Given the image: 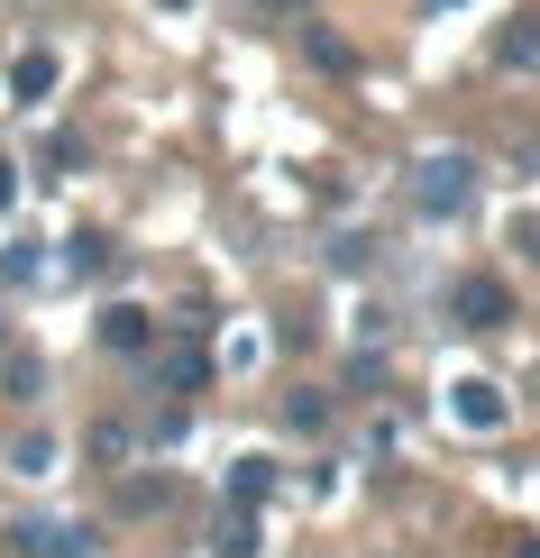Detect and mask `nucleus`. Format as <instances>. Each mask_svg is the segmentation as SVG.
Returning <instances> with one entry per match:
<instances>
[{
	"label": "nucleus",
	"mask_w": 540,
	"mask_h": 558,
	"mask_svg": "<svg viewBox=\"0 0 540 558\" xmlns=\"http://www.w3.org/2000/svg\"><path fill=\"white\" fill-rule=\"evenodd\" d=\"M513 239H523V247H531V257H540V220H523V229H513Z\"/></svg>",
	"instance_id": "nucleus-18"
},
{
	"label": "nucleus",
	"mask_w": 540,
	"mask_h": 558,
	"mask_svg": "<svg viewBox=\"0 0 540 558\" xmlns=\"http://www.w3.org/2000/svg\"><path fill=\"white\" fill-rule=\"evenodd\" d=\"M513 558H540V541H523V549H513Z\"/></svg>",
	"instance_id": "nucleus-19"
},
{
	"label": "nucleus",
	"mask_w": 540,
	"mask_h": 558,
	"mask_svg": "<svg viewBox=\"0 0 540 558\" xmlns=\"http://www.w3.org/2000/svg\"><path fill=\"white\" fill-rule=\"evenodd\" d=\"M0 385H10L19 403H37V385H46V366H37V357H0Z\"/></svg>",
	"instance_id": "nucleus-12"
},
{
	"label": "nucleus",
	"mask_w": 540,
	"mask_h": 558,
	"mask_svg": "<svg viewBox=\"0 0 540 558\" xmlns=\"http://www.w3.org/2000/svg\"><path fill=\"white\" fill-rule=\"evenodd\" d=\"M10 468H19V476H56V439H46V430H28V439L10 449Z\"/></svg>",
	"instance_id": "nucleus-9"
},
{
	"label": "nucleus",
	"mask_w": 540,
	"mask_h": 558,
	"mask_svg": "<svg viewBox=\"0 0 540 558\" xmlns=\"http://www.w3.org/2000/svg\"><path fill=\"white\" fill-rule=\"evenodd\" d=\"M202 376H211V357H202V348H175V357H166V385H175V393H193Z\"/></svg>",
	"instance_id": "nucleus-13"
},
{
	"label": "nucleus",
	"mask_w": 540,
	"mask_h": 558,
	"mask_svg": "<svg viewBox=\"0 0 540 558\" xmlns=\"http://www.w3.org/2000/svg\"><path fill=\"white\" fill-rule=\"evenodd\" d=\"M0 541L19 558H92V531H64V522H10Z\"/></svg>",
	"instance_id": "nucleus-3"
},
{
	"label": "nucleus",
	"mask_w": 540,
	"mask_h": 558,
	"mask_svg": "<svg viewBox=\"0 0 540 558\" xmlns=\"http://www.w3.org/2000/svg\"><path fill=\"white\" fill-rule=\"evenodd\" d=\"M449 320H458V330H504V320H513L504 275H458V284H449Z\"/></svg>",
	"instance_id": "nucleus-2"
},
{
	"label": "nucleus",
	"mask_w": 540,
	"mask_h": 558,
	"mask_svg": "<svg viewBox=\"0 0 540 558\" xmlns=\"http://www.w3.org/2000/svg\"><path fill=\"white\" fill-rule=\"evenodd\" d=\"M285 430H331V393H285Z\"/></svg>",
	"instance_id": "nucleus-8"
},
{
	"label": "nucleus",
	"mask_w": 540,
	"mask_h": 558,
	"mask_svg": "<svg viewBox=\"0 0 540 558\" xmlns=\"http://www.w3.org/2000/svg\"><path fill=\"white\" fill-rule=\"evenodd\" d=\"M412 202L431 220H458L467 202H477V156H421L412 166Z\"/></svg>",
	"instance_id": "nucleus-1"
},
{
	"label": "nucleus",
	"mask_w": 540,
	"mask_h": 558,
	"mask_svg": "<svg viewBox=\"0 0 540 558\" xmlns=\"http://www.w3.org/2000/svg\"><path fill=\"white\" fill-rule=\"evenodd\" d=\"M10 202H19V166H10V156H0V211H10Z\"/></svg>",
	"instance_id": "nucleus-17"
},
{
	"label": "nucleus",
	"mask_w": 540,
	"mask_h": 558,
	"mask_svg": "<svg viewBox=\"0 0 540 558\" xmlns=\"http://www.w3.org/2000/svg\"><path fill=\"white\" fill-rule=\"evenodd\" d=\"M64 266H74V275H110V239H92V229L64 239Z\"/></svg>",
	"instance_id": "nucleus-11"
},
{
	"label": "nucleus",
	"mask_w": 540,
	"mask_h": 558,
	"mask_svg": "<svg viewBox=\"0 0 540 558\" xmlns=\"http://www.w3.org/2000/svg\"><path fill=\"white\" fill-rule=\"evenodd\" d=\"M256 504H220V522H211V558H256Z\"/></svg>",
	"instance_id": "nucleus-6"
},
{
	"label": "nucleus",
	"mask_w": 540,
	"mask_h": 558,
	"mask_svg": "<svg viewBox=\"0 0 540 558\" xmlns=\"http://www.w3.org/2000/svg\"><path fill=\"white\" fill-rule=\"evenodd\" d=\"M495 56H504V64H523V74H531V64H540V28H504V37H495Z\"/></svg>",
	"instance_id": "nucleus-14"
},
{
	"label": "nucleus",
	"mask_w": 540,
	"mask_h": 558,
	"mask_svg": "<svg viewBox=\"0 0 540 558\" xmlns=\"http://www.w3.org/2000/svg\"><path fill=\"white\" fill-rule=\"evenodd\" d=\"M83 449L101 458V468H120V458H129V422H92V430H83Z\"/></svg>",
	"instance_id": "nucleus-10"
},
{
	"label": "nucleus",
	"mask_w": 540,
	"mask_h": 558,
	"mask_svg": "<svg viewBox=\"0 0 540 558\" xmlns=\"http://www.w3.org/2000/svg\"><path fill=\"white\" fill-rule=\"evenodd\" d=\"M101 348H120V357H147V348H156V320L137 312V302H110V312H101Z\"/></svg>",
	"instance_id": "nucleus-5"
},
{
	"label": "nucleus",
	"mask_w": 540,
	"mask_h": 558,
	"mask_svg": "<svg viewBox=\"0 0 540 558\" xmlns=\"http://www.w3.org/2000/svg\"><path fill=\"white\" fill-rule=\"evenodd\" d=\"M166 10H193V0H166Z\"/></svg>",
	"instance_id": "nucleus-20"
},
{
	"label": "nucleus",
	"mask_w": 540,
	"mask_h": 558,
	"mask_svg": "<svg viewBox=\"0 0 540 558\" xmlns=\"http://www.w3.org/2000/svg\"><path fill=\"white\" fill-rule=\"evenodd\" d=\"M449 412H458L467 430H504V422H513L504 385H485V376H467V385H449Z\"/></svg>",
	"instance_id": "nucleus-4"
},
{
	"label": "nucleus",
	"mask_w": 540,
	"mask_h": 558,
	"mask_svg": "<svg viewBox=\"0 0 540 558\" xmlns=\"http://www.w3.org/2000/svg\"><path fill=\"white\" fill-rule=\"evenodd\" d=\"M229 495H239V504L266 495V458H239V468H229Z\"/></svg>",
	"instance_id": "nucleus-16"
},
{
	"label": "nucleus",
	"mask_w": 540,
	"mask_h": 558,
	"mask_svg": "<svg viewBox=\"0 0 540 558\" xmlns=\"http://www.w3.org/2000/svg\"><path fill=\"white\" fill-rule=\"evenodd\" d=\"M0 284H37V247H28V239L0 247Z\"/></svg>",
	"instance_id": "nucleus-15"
},
{
	"label": "nucleus",
	"mask_w": 540,
	"mask_h": 558,
	"mask_svg": "<svg viewBox=\"0 0 540 558\" xmlns=\"http://www.w3.org/2000/svg\"><path fill=\"white\" fill-rule=\"evenodd\" d=\"M56 83H64V64L46 56V46H28V56L10 64V92H19V101H46V92H56Z\"/></svg>",
	"instance_id": "nucleus-7"
}]
</instances>
